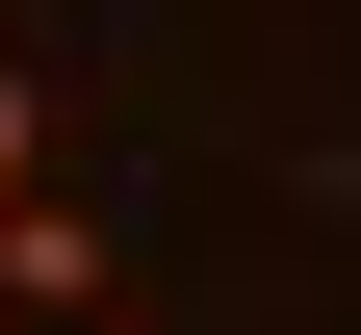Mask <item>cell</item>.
I'll return each mask as SVG.
<instances>
[{
  "mask_svg": "<svg viewBox=\"0 0 361 335\" xmlns=\"http://www.w3.org/2000/svg\"><path fill=\"white\" fill-rule=\"evenodd\" d=\"M0 310H26V335H52V310H104V232H78L52 181H26V207H0Z\"/></svg>",
  "mask_w": 361,
  "mask_h": 335,
  "instance_id": "6da1fadb",
  "label": "cell"
},
{
  "mask_svg": "<svg viewBox=\"0 0 361 335\" xmlns=\"http://www.w3.org/2000/svg\"><path fill=\"white\" fill-rule=\"evenodd\" d=\"M26 181H52V78L0 52V207H26Z\"/></svg>",
  "mask_w": 361,
  "mask_h": 335,
  "instance_id": "7a4b0ae2",
  "label": "cell"
},
{
  "mask_svg": "<svg viewBox=\"0 0 361 335\" xmlns=\"http://www.w3.org/2000/svg\"><path fill=\"white\" fill-rule=\"evenodd\" d=\"M52 335H129V310H52Z\"/></svg>",
  "mask_w": 361,
  "mask_h": 335,
  "instance_id": "3957f363",
  "label": "cell"
},
{
  "mask_svg": "<svg viewBox=\"0 0 361 335\" xmlns=\"http://www.w3.org/2000/svg\"><path fill=\"white\" fill-rule=\"evenodd\" d=\"M0 335H26V310H0Z\"/></svg>",
  "mask_w": 361,
  "mask_h": 335,
  "instance_id": "277c9868",
  "label": "cell"
}]
</instances>
